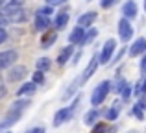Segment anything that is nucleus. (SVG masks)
<instances>
[{"mask_svg": "<svg viewBox=\"0 0 146 133\" xmlns=\"http://www.w3.org/2000/svg\"><path fill=\"white\" fill-rule=\"evenodd\" d=\"M111 89V83L109 81H100L96 85V89L93 91V96H91V104L94 105V107H98L100 104H104V100H106L107 93H109Z\"/></svg>", "mask_w": 146, "mask_h": 133, "instance_id": "f257e3e1", "label": "nucleus"}, {"mask_svg": "<svg viewBox=\"0 0 146 133\" xmlns=\"http://www.w3.org/2000/svg\"><path fill=\"white\" fill-rule=\"evenodd\" d=\"M67 22H68V15H67V13H59V15L56 17V21H54V26L59 30V28H63Z\"/></svg>", "mask_w": 146, "mask_h": 133, "instance_id": "6ab92c4d", "label": "nucleus"}, {"mask_svg": "<svg viewBox=\"0 0 146 133\" xmlns=\"http://www.w3.org/2000/svg\"><path fill=\"white\" fill-rule=\"evenodd\" d=\"M35 83H32V81H28V83H24V85L21 87V89L17 91V94L19 96H26V94H33L35 93Z\"/></svg>", "mask_w": 146, "mask_h": 133, "instance_id": "f3484780", "label": "nucleus"}, {"mask_svg": "<svg viewBox=\"0 0 146 133\" xmlns=\"http://www.w3.org/2000/svg\"><path fill=\"white\" fill-rule=\"evenodd\" d=\"M117 116H118V107L115 105V107H111L109 111H107L106 118H107V120H117Z\"/></svg>", "mask_w": 146, "mask_h": 133, "instance_id": "b1692460", "label": "nucleus"}, {"mask_svg": "<svg viewBox=\"0 0 146 133\" xmlns=\"http://www.w3.org/2000/svg\"><path fill=\"white\" fill-rule=\"evenodd\" d=\"M98 116H100V113L96 111V109H93V111L85 113V118H83V122L91 126V124H94V122H96V118H98Z\"/></svg>", "mask_w": 146, "mask_h": 133, "instance_id": "aec40b11", "label": "nucleus"}, {"mask_svg": "<svg viewBox=\"0 0 146 133\" xmlns=\"http://www.w3.org/2000/svg\"><path fill=\"white\" fill-rule=\"evenodd\" d=\"M104 131H106V124H102V122H98V124H96V126H94V128H93V131H91V133H104Z\"/></svg>", "mask_w": 146, "mask_h": 133, "instance_id": "a878e982", "label": "nucleus"}, {"mask_svg": "<svg viewBox=\"0 0 146 133\" xmlns=\"http://www.w3.org/2000/svg\"><path fill=\"white\" fill-rule=\"evenodd\" d=\"M54 39H56V32H50L48 35H44V37H43V41H41V46H44V48L52 46Z\"/></svg>", "mask_w": 146, "mask_h": 133, "instance_id": "4be33fe9", "label": "nucleus"}, {"mask_svg": "<svg viewBox=\"0 0 146 133\" xmlns=\"http://www.w3.org/2000/svg\"><path fill=\"white\" fill-rule=\"evenodd\" d=\"M4 96H6V87L0 85V98H4Z\"/></svg>", "mask_w": 146, "mask_h": 133, "instance_id": "72a5a7b5", "label": "nucleus"}, {"mask_svg": "<svg viewBox=\"0 0 146 133\" xmlns=\"http://www.w3.org/2000/svg\"><path fill=\"white\" fill-rule=\"evenodd\" d=\"M48 26H50V17H46V15H43V13L37 11L35 13V30L43 32V30H46Z\"/></svg>", "mask_w": 146, "mask_h": 133, "instance_id": "9d476101", "label": "nucleus"}, {"mask_svg": "<svg viewBox=\"0 0 146 133\" xmlns=\"http://www.w3.org/2000/svg\"><path fill=\"white\" fill-rule=\"evenodd\" d=\"M72 52H74V46H72V44H70V46H67V48H63L61 54L57 56V65H65V63L72 58Z\"/></svg>", "mask_w": 146, "mask_h": 133, "instance_id": "f8f14e48", "label": "nucleus"}, {"mask_svg": "<svg viewBox=\"0 0 146 133\" xmlns=\"http://www.w3.org/2000/svg\"><path fill=\"white\" fill-rule=\"evenodd\" d=\"M26 74H28L26 67H22V65H15V67L9 70V74H7V79H9V81H19V79H22Z\"/></svg>", "mask_w": 146, "mask_h": 133, "instance_id": "0eeeda50", "label": "nucleus"}, {"mask_svg": "<svg viewBox=\"0 0 146 133\" xmlns=\"http://www.w3.org/2000/svg\"><path fill=\"white\" fill-rule=\"evenodd\" d=\"M19 118H21V113H13V111H9V113H7V116H6V120H2V122H0V128H7V126H11V124H15Z\"/></svg>", "mask_w": 146, "mask_h": 133, "instance_id": "2eb2a0df", "label": "nucleus"}, {"mask_svg": "<svg viewBox=\"0 0 146 133\" xmlns=\"http://www.w3.org/2000/svg\"><path fill=\"white\" fill-rule=\"evenodd\" d=\"M117 4V0H100V6L104 7V9H109L111 6H115Z\"/></svg>", "mask_w": 146, "mask_h": 133, "instance_id": "393cba45", "label": "nucleus"}, {"mask_svg": "<svg viewBox=\"0 0 146 133\" xmlns=\"http://www.w3.org/2000/svg\"><path fill=\"white\" fill-rule=\"evenodd\" d=\"M94 21H96V13H94V11H89V13L82 15L78 22H80V28H83V26H91Z\"/></svg>", "mask_w": 146, "mask_h": 133, "instance_id": "4468645a", "label": "nucleus"}, {"mask_svg": "<svg viewBox=\"0 0 146 133\" xmlns=\"http://www.w3.org/2000/svg\"><path fill=\"white\" fill-rule=\"evenodd\" d=\"M115 48H117V41H115V39H109L106 44H104L102 54H100V58H98V63L107 65V63H109V59H111V56H113V52H115Z\"/></svg>", "mask_w": 146, "mask_h": 133, "instance_id": "7ed1b4c3", "label": "nucleus"}, {"mask_svg": "<svg viewBox=\"0 0 146 133\" xmlns=\"http://www.w3.org/2000/svg\"><path fill=\"white\" fill-rule=\"evenodd\" d=\"M50 68V61H48V58H41V59H37V70L39 72H46Z\"/></svg>", "mask_w": 146, "mask_h": 133, "instance_id": "412c9836", "label": "nucleus"}, {"mask_svg": "<svg viewBox=\"0 0 146 133\" xmlns=\"http://www.w3.org/2000/svg\"><path fill=\"white\" fill-rule=\"evenodd\" d=\"M85 39H87V33H85V30L83 28H74L72 30V33L68 35V41H70V44L74 46V44H83L85 43Z\"/></svg>", "mask_w": 146, "mask_h": 133, "instance_id": "423d86ee", "label": "nucleus"}, {"mask_svg": "<svg viewBox=\"0 0 146 133\" xmlns=\"http://www.w3.org/2000/svg\"><path fill=\"white\" fill-rule=\"evenodd\" d=\"M141 72H143V74H146V56L141 59Z\"/></svg>", "mask_w": 146, "mask_h": 133, "instance_id": "c756f323", "label": "nucleus"}, {"mask_svg": "<svg viewBox=\"0 0 146 133\" xmlns=\"http://www.w3.org/2000/svg\"><path fill=\"white\" fill-rule=\"evenodd\" d=\"M28 105H30V100H19V102H15V104L11 105L9 111H13V113H21V115H22V111H24Z\"/></svg>", "mask_w": 146, "mask_h": 133, "instance_id": "a211bd4d", "label": "nucleus"}, {"mask_svg": "<svg viewBox=\"0 0 146 133\" xmlns=\"http://www.w3.org/2000/svg\"><path fill=\"white\" fill-rule=\"evenodd\" d=\"M74 109H76V104L72 105V107H63L59 109V111L56 113V116H54V126H63L65 122H68V120L72 118V115H74Z\"/></svg>", "mask_w": 146, "mask_h": 133, "instance_id": "f03ea898", "label": "nucleus"}, {"mask_svg": "<svg viewBox=\"0 0 146 133\" xmlns=\"http://www.w3.org/2000/svg\"><path fill=\"white\" fill-rule=\"evenodd\" d=\"M65 2H67V0H46V4L50 7L52 6H59V4H65Z\"/></svg>", "mask_w": 146, "mask_h": 133, "instance_id": "c85d7f7f", "label": "nucleus"}, {"mask_svg": "<svg viewBox=\"0 0 146 133\" xmlns=\"http://www.w3.org/2000/svg\"><path fill=\"white\" fill-rule=\"evenodd\" d=\"M22 4H24V0H11V2L2 9L0 15H7V13H13V11H17V9H22Z\"/></svg>", "mask_w": 146, "mask_h": 133, "instance_id": "ddd939ff", "label": "nucleus"}, {"mask_svg": "<svg viewBox=\"0 0 146 133\" xmlns=\"http://www.w3.org/2000/svg\"><path fill=\"white\" fill-rule=\"evenodd\" d=\"M129 94H131V87H129V85H126L124 89H122V96H124V100H128V98H129Z\"/></svg>", "mask_w": 146, "mask_h": 133, "instance_id": "cd10ccee", "label": "nucleus"}, {"mask_svg": "<svg viewBox=\"0 0 146 133\" xmlns=\"http://www.w3.org/2000/svg\"><path fill=\"white\" fill-rule=\"evenodd\" d=\"M144 9H146V0H144Z\"/></svg>", "mask_w": 146, "mask_h": 133, "instance_id": "e433bc0d", "label": "nucleus"}, {"mask_svg": "<svg viewBox=\"0 0 146 133\" xmlns=\"http://www.w3.org/2000/svg\"><path fill=\"white\" fill-rule=\"evenodd\" d=\"M6 24H7V19L4 17V15H0V30H2V28H4Z\"/></svg>", "mask_w": 146, "mask_h": 133, "instance_id": "2f4dec72", "label": "nucleus"}, {"mask_svg": "<svg viewBox=\"0 0 146 133\" xmlns=\"http://www.w3.org/2000/svg\"><path fill=\"white\" fill-rule=\"evenodd\" d=\"M32 83H35V85H41V83H44V72H39V70L33 72Z\"/></svg>", "mask_w": 146, "mask_h": 133, "instance_id": "5701e85b", "label": "nucleus"}, {"mask_svg": "<svg viewBox=\"0 0 146 133\" xmlns=\"http://www.w3.org/2000/svg\"><path fill=\"white\" fill-rule=\"evenodd\" d=\"M28 133H44V128H33V130L28 131Z\"/></svg>", "mask_w": 146, "mask_h": 133, "instance_id": "473e14b6", "label": "nucleus"}, {"mask_svg": "<svg viewBox=\"0 0 146 133\" xmlns=\"http://www.w3.org/2000/svg\"><path fill=\"white\" fill-rule=\"evenodd\" d=\"M144 52H146V39H143V37L137 39L135 43L129 46V56H131V58H137V56L144 54Z\"/></svg>", "mask_w": 146, "mask_h": 133, "instance_id": "6e6552de", "label": "nucleus"}, {"mask_svg": "<svg viewBox=\"0 0 146 133\" xmlns=\"http://www.w3.org/2000/svg\"><path fill=\"white\" fill-rule=\"evenodd\" d=\"M122 15H124V19H133L137 15V4L133 2V0L126 2L124 7H122Z\"/></svg>", "mask_w": 146, "mask_h": 133, "instance_id": "9b49d317", "label": "nucleus"}, {"mask_svg": "<svg viewBox=\"0 0 146 133\" xmlns=\"http://www.w3.org/2000/svg\"><path fill=\"white\" fill-rule=\"evenodd\" d=\"M133 113H135V116H137L139 120H143V107H141L139 104H137L135 107H133Z\"/></svg>", "mask_w": 146, "mask_h": 133, "instance_id": "bb28decb", "label": "nucleus"}, {"mask_svg": "<svg viewBox=\"0 0 146 133\" xmlns=\"http://www.w3.org/2000/svg\"><path fill=\"white\" fill-rule=\"evenodd\" d=\"M118 35H120V39L124 41V43H128V41L131 39L133 28H131V24H129L128 19H122V21L118 22Z\"/></svg>", "mask_w": 146, "mask_h": 133, "instance_id": "20e7f679", "label": "nucleus"}, {"mask_svg": "<svg viewBox=\"0 0 146 133\" xmlns=\"http://www.w3.org/2000/svg\"><path fill=\"white\" fill-rule=\"evenodd\" d=\"M141 91H143V93L146 94V79H144V81H143V85H141Z\"/></svg>", "mask_w": 146, "mask_h": 133, "instance_id": "c9c22d12", "label": "nucleus"}, {"mask_svg": "<svg viewBox=\"0 0 146 133\" xmlns=\"http://www.w3.org/2000/svg\"><path fill=\"white\" fill-rule=\"evenodd\" d=\"M19 58L17 50H6V52H0V70L2 68H7L15 63V59Z\"/></svg>", "mask_w": 146, "mask_h": 133, "instance_id": "39448f33", "label": "nucleus"}, {"mask_svg": "<svg viewBox=\"0 0 146 133\" xmlns=\"http://www.w3.org/2000/svg\"><path fill=\"white\" fill-rule=\"evenodd\" d=\"M96 68H98V58H93L89 61V65L85 67V70H83V74H82V78H80V83H83V81H87V79L91 78V76L96 72Z\"/></svg>", "mask_w": 146, "mask_h": 133, "instance_id": "1a4fd4ad", "label": "nucleus"}, {"mask_svg": "<svg viewBox=\"0 0 146 133\" xmlns=\"http://www.w3.org/2000/svg\"><path fill=\"white\" fill-rule=\"evenodd\" d=\"M139 105H141V107H143V109H144V111H146V98H144V100H143V102H139Z\"/></svg>", "mask_w": 146, "mask_h": 133, "instance_id": "f704fd0d", "label": "nucleus"}, {"mask_svg": "<svg viewBox=\"0 0 146 133\" xmlns=\"http://www.w3.org/2000/svg\"><path fill=\"white\" fill-rule=\"evenodd\" d=\"M4 17L7 19V22H22L26 19L22 9H17V11H13V13H7V15H4Z\"/></svg>", "mask_w": 146, "mask_h": 133, "instance_id": "dca6fc26", "label": "nucleus"}, {"mask_svg": "<svg viewBox=\"0 0 146 133\" xmlns=\"http://www.w3.org/2000/svg\"><path fill=\"white\" fill-rule=\"evenodd\" d=\"M6 39H7V33H6V30H0V44H2Z\"/></svg>", "mask_w": 146, "mask_h": 133, "instance_id": "7c9ffc66", "label": "nucleus"}]
</instances>
